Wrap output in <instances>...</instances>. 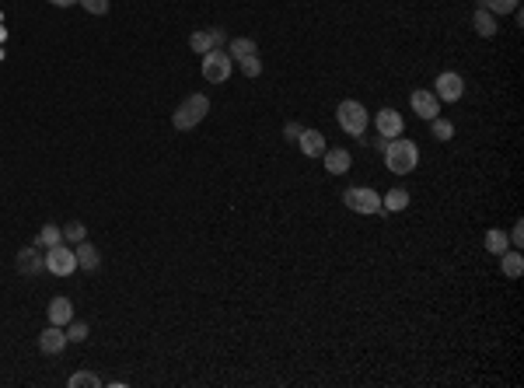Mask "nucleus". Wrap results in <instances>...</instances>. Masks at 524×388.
Wrapping results in <instances>:
<instances>
[{"mask_svg":"<svg viewBox=\"0 0 524 388\" xmlns=\"http://www.w3.org/2000/svg\"><path fill=\"white\" fill-rule=\"evenodd\" d=\"M374 126H378V133H381L385 140H395V136H402L405 119L395 112V109H381V112L374 116Z\"/></svg>","mask_w":524,"mask_h":388,"instance_id":"obj_11","label":"nucleus"},{"mask_svg":"<svg viewBox=\"0 0 524 388\" xmlns=\"http://www.w3.org/2000/svg\"><path fill=\"white\" fill-rule=\"evenodd\" d=\"M343 203H346L350 210H357V214H385V210H381V196H378L374 189H367V185H350V189L343 193Z\"/></svg>","mask_w":524,"mask_h":388,"instance_id":"obj_4","label":"nucleus"},{"mask_svg":"<svg viewBox=\"0 0 524 388\" xmlns=\"http://www.w3.org/2000/svg\"><path fill=\"white\" fill-rule=\"evenodd\" d=\"M84 238H87V227H84L81 220H70V224L63 227V242H70V245H81Z\"/></svg>","mask_w":524,"mask_h":388,"instance_id":"obj_24","label":"nucleus"},{"mask_svg":"<svg viewBox=\"0 0 524 388\" xmlns=\"http://www.w3.org/2000/svg\"><path fill=\"white\" fill-rule=\"evenodd\" d=\"M381 154H385V165L395 175H409L419 165V151H416L412 140H399V136H395V140H388V147H385Z\"/></svg>","mask_w":524,"mask_h":388,"instance_id":"obj_1","label":"nucleus"},{"mask_svg":"<svg viewBox=\"0 0 524 388\" xmlns=\"http://www.w3.org/2000/svg\"><path fill=\"white\" fill-rule=\"evenodd\" d=\"M203 77H206L210 85H224V81L231 77V56H228L224 49L203 53Z\"/></svg>","mask_w":524,"mask_h":388,"instance_id":"obj_5","label":"nucleus"},{"mask_svg":"<svg viewBox=\"0 0 524 388\" xmlns=\"http://www.w3.org/2000/svg\"><path fill=\"white\" fill-rule=\"evenodd\" d=\"M14 266H18V273H21V276H36V273L46 269V252H39V245L21 249L18 259H14Z\"/></svg>","mask_w":524,"mask_h":388,"instance_id":"obj_10","label":"nucleus"},{"mask_svg":"<svg viewBox=\"0 0 524 388\" xmlns=\"http://www.w3.org/2000/svg\"><path fill=\"white\" fill-rule=\"evenodd\" d=\"M60 242H63V227H56V224H46L39 231V238H36L39 249H53V245H60Z\"/></svg>","mask_w":524,"mask_h":388,"instance_id":"obj_20","label":"nucleus"},{"mask_svg":"<svg viewBox=\"0 0 524 388\" xmlns=\"http://www.w3.org/2000/svg\"><path fill=\"white\" fill-rule=\"evenodd\" d=\"M210 112V98L206 95H189L175 112H171V126L175 129H196Z\"/></svg>","mask_w":524,"mask_h":388,"instance_id":"obj_2","label":"nucleus"},{"mask_svg":"<svg viewBox=\"0 0 524 388\" xmlns=\"http://www.w3.org/2000/svg\"><path fill=\"white\" fill-rule=\"evenodd\" d=\"M479 7H486L489 14H514L521 0H479Z\"/></svg>","mask_w":524,"mask_h":388,"instance_id":"obj_23","label":"nucleus"},{"mask_svg":"<svg viewBox=\"0 0 524 388\" xmlns=\"http://www.w3.org/2000/svg\"><path fill=\"white\" fill-rule=\"evenodd\" d=\"M472 25H476V36H483V39H493V36H496V18H493L486 7H476Z\"/></svg>","mask_w":524,"mask_h":388,"instance_id":"obj_17","label":"nucleus"},{"mask_svg":"<svg viewBox=\"0 0 524 388\" xmlns=\"http://www.w3.org/2000/svg\"><path fill=\"white\" fill-rule=\"evenodd\" d=\"M84 4V11H87V14H98V18H102V14H109V0H81Z\"/></svg>","mask_w":524,"mask_h":388,"instance_id":"obj_29","label":"nucleus"},{"mask_svg":"<svg viewBox=\"0 0 524 388\" xmlns=\"http://www.w3.org/2000/svg\"><path fill=\"white\" fill-rule=\"evenodd\" d=\"M189 49L193 53H210V49H224V28H200L189 36Z\"/></svg>","mask_w":524,"mask_h":388,"instance_id":"obj_8","label":"nucleus"},{"mask_svg":"<svg viewBox=\"0 0 524 388\" xmlns=\"http://www.w3.org/2000/svg\"><path fill=\"white\" fill-rule=\"evenodd\" d=\"M297 147H301L308 158H322L325 151H328V147H325V133H322V129H304V133L297 136Z\"/></svg>","mask_w":524,"mask_h":388,"instance_id":"obj_13","label":"nucleus"},{"mask_svg":"<svg viewBox=\"0 0 524 388\" xmlns=\"http://www.w3.org/2000/svg\"><path fill=\"white\" fill-rule=\"evenodd\" d=\"M259 49H255V43L252 39H231L228 43V56L231 60H245V56H255Z\"/></svg>","mask_w":524,"mask_h":388,"instance_id":"obj_22","label":"nucleus"},{"mask_svg":"<svg viewBox=\"0 0 524 388\" xmlns=\"http://www.w3.org/2000/svg\"><path fill=\"white\" fill-rule=\"evenodd\" d=\"M301 133H304V126H301V123H287V126H283V136H287V140H297Z\"/></svg>","mask_w":524,"mask_h":388,"instance_id":"obj_31","label":"nucleus"},{"mask_svg":"<svg viewBox=\"0 0 524 388\" xmlns=\"http://www.w3.org/2000/svg\"><path fill=\"white\" fill-rule=\"evenodd\" d=\"M336 119H339V126L346 129L350 136H363V129H367V109H363L360 102L346 98V102H339Z\"/></svg>","mask_w":524,"mask_h":388,"instance_id":"obj_3","label":"nucleus"},{"mask_svg":"<svg viewBox=\"0 0 524 388\" xmlns=\"http://www.w3.org/2000/svg\"><path fill=\"white\" fill-rule=\"evenodd\" d=\"M70 388H98L102 385V378L98 374H91V371H77V374H70Z\"/></svg>","mask_w":524,"mask_h":388,"instance_id":"obj_25","label":"nucleus"},{"mask_svg":"<svg viewBox=\"0 0 524 388\" xmlns=\"http://www.w3.org/2000/svg\"><path fill=\"white\" fill-rule=\"evenodd\" d=\"M483 242H486V252H493V256H503V252L510 249V238H507L500 227H489Z\"/></svg>","mask_w":524,"mask_h":388,"instance_id":"obj_18","label":"nucleus"},{"mask_svg":"<svg viewBox=\"0 0 524 388\" xmlns=\"http://www.w3.org/2000/svg\"><path fill=\"white\" fill-rule=\"evenodd\" d=\"M370 144H374V147H378V151H385V147H388V140H385V136H381V133H378V136H374V140H370Z\"/></svg>","mask_w":524,"mask_h":388,"instance_id":"obj_32","label":"nucleus"},{"mask_svg":"<svg viewBox=\"0 0 524 388\" xmlns=\"http://www.w3.org/2000/svg\"><path fill=\"white\" fill-rule=\"evenodd\" d=\"M63 329H67V340H70V343H84V340H87V325H84V322H74V318H70Z\"/></svg>","mask_w":524,"mask_h":388,"instance_id":"obj_26","label":"nucleus"},{"mask_svg":"<svg viewBox=\"0 0 524 388\" xmlns=\"http://www.w3.org/2000/svg\"><path fill=\"white\" fill-rule=\"evenodd\" d=\"M238 63H242L245 77H259V74H262V60H259V53H255V56H245V60H238Z\"/></svg>","mask_w":524,"mask_h":388,"instance_id":"obj_28","label":"nucleus"},{"mask_svg":"<svg viewBox=\"0 0 524 388\" xmlns=\"http://www.w3.org/2000/svg\"><path fill=\"white\" fill-rule=\"evenodd\" d=\"M409 105H412V112L419 119H437V112H441V102H437L434 91H412L409 95Z\"/></svg>","mask_w":524,"mask_h":388,"instance_id":"obj_9","label":"nucleus"},{"mask_svg":"<svg viewBox=\"0 0 524 388\" xmlns=\"http://www.w3.org/2000/svg\"><path fill=\"white\" fill-rule=\"evenodd\" d=\"M409 207V193L405 189H392L381 196V210H405Z\"/></svg>","mask_w":524,"mask_h":388,"instance_id":"obj_21","label":"nucleus"},{"mask_svg":"<svg viewBox=\"0 0 524 388\" xmlns=\"http://www.w3.org/2000/svg\"><path fill=\"white\" fill-rule=\"evenodd\" d=\"M461 91H465L461 74H454V70H444V74H437V81H434V95H437V102H458V98H461Z\"/></svg>","mask_w":524,"mask_h":388,"instance_id":"obj_7","label":"nucleus"},{"mask_svg":"<svg viewBox=\"0 0 524 388\" xmlns=\"http://www.w3.org/2000/svg\"><path fill=\"white\" fill-rule=\"evenodd\" d=\"M67 343H70V340H67V329H63V325H53V322H49V329L39 333V350L49 353V357H53V353H63Z\"/></svg>","mask_w":524,"mask_h":388,"instance_id":"obj_12","label":"nucleus"},{"mask_svg":"<svg viewBox=\"0 0 524 388\" xmlns=\"http://www.w3.org/2000/svg\"><path fill=\"white\" fill-rule=\"evenodd\" d=\"M430 133H434L437 140H451V136H454V126H451L447 119H441V116H437V119H430Z\"/></svg>","mask_w":524,"mask_h":388,"instance_id":"obj_27","label":"nucleus"},{"mask_svg":"<svg viewBox=\"0 0 524 388\" xmlns=\"http://www.w3.org/2000/svg\"><path fill=\"white\" fill-rule=\"evenodd\" d=\"M46 315H49L53 325H67L74 318V304H70V298H53L49 308H46Z\"/></svg>","mask_w":524,"mask_h":388,"instance_id":"obj_15","label":"nucleus"},{"mask_svg":"<svg viewBox=\"0 0 524 388\" xmlns=\"http://www.w3.org/2000/svg\"><path fill=\"white\" fill-rule=\"evenodd\" d=\"M74 252H77V266H81V269H87V273L102 266V256H98V249H95V245H91L87 238H84L81 245H74Z\"/></svg>","mask_w":524,"mask_h":388,"instance_id":"obj_16","label":"nucleus"},{"mask_svg":"<svg viewBox=\"0 0 524 388\" xmlns=\"http://www.w3.org/2000/svg\"><path fill=\"white\" fill-rule=\"evenodd\" d=\"M49 4H56V7H74V4H81V0H49Z\"/></svg>","mask_w":524,"mask_h":388,"instance_id":"obj_33","label":"nucleus"},{"mask_svg":"<svg viewBox=\"0 0 524 388\" xmlns=\"http://www.w3.org/2000/svg\"><path fill=\"white\" fill-rule=\"evenodd\" d=\"M325 172L328 175H346L350 172V165H353V158H350V151H343V147H336V151H325Z\"/></svg>","mask_w":524,"mask_h":388,"instance_id":"obj_14","label":"nucleus"},{"mask_svg":"<svg viewBox=\"0 0 524 388\" xmlns=\"http://www.w3.org/2000/svg\"><path fill=\"white\" fill-rule=\"evenodd\" d=\"M500 269H503V276L518 280L524 273V256L521 252H503V256H500Z\"/></svg>","mask_w":524,"mask_h":388,"instance_id":"obj_19","label":"nucleus"},{"mask_svg":"<svg viewBox=\"0 0 524 388\" xmlns=\"http://www.w3.org/2000/svg\"><path fill=\"white\" fill-rule=\"evenodd\" d=\"M46 269H49V273H56V276H70V273L77 269V252H74V249H67L63 242H60V245H53V249H46Z\"/></svg>","mask_w":524,"mask_h":388,"instance_id":"obj_6","label":"nucleus"},{"mask_svg":"<svg viewBox=\"0 0 524 388\" xmlns=\"http://www.w3.org/2000/svg\"><path fill=\"white\" fill-rule=\"evenodd\" d=\"M507 238H510V245H518V249H521V245H524V224H521V220L514 224V231H510Z\"/></svg>","mask_w":524,"mask_h":388,"instance_id":"obj_30","label":"nucleus"}]
</instances>
